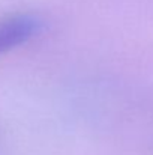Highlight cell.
I'll return each mask as SVG.
<instances>
[{
	"mask_svg": "<svg viewBox=\"0 0 153 155\" xmlns=\"http://www.w3.org/2000/svg\"><path fill=\"white\" fill-rule=\"evenodd\" d=\"M45 29L44 18L30 11L14 12L0 20V56L39 36Z\"/></svg>",
	"mask_w": 153,
	"mask_h": 155,
	"instance_id": "6da1fadb",
	"label": "cell"
}]
</instances>
